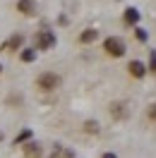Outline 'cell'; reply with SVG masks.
Returning <instances> with one entry per match:
<instances>
[{"instance_id": "obj_1", "label": "cell", "mask_w": 156, "mask_h": 158, "mask_svg": "<svg viewBox=\"0 0 156 158\" xmlns=\"http://www.w3.org/2000/svg\"><path fill=\"white\" fill-rule=\"evenodd\" d=\"M103 50H106V55H110V58H123L127 53V46L120 36H108L103 41Z\"/></svg>"}, {"instance_id": "obj_2", "label": "cell", "mask_w": 156, "mask_h": 158, "mask_svg": "<svg viewBox=\"0 0 156 158\" xmlns=\"http://www.w3.org/2000/svg\"><path fill=\"white\" fill-rule=\"evenodd\" d=\"M60 84H63V79L55 72H43V74L36 77V89H41V91H55V89H60Z\"/></svg>"}, {"instance_id": "obj_3", "label": "cell", "mask_w": 156, "mask_h": 158, "mask_svg": "<svg viewBox=\"0 0 156 158\" xmlns=\"http://www.w3.org/2000/svg\"><path fill=\"white\" fill-rule=\"evenodd\" d=\"M34 43H36V50H50L55 46V34L53 31H39L36 36H34Z\"/></svg>"}, {"instance_id": "obj_4", "label": "cell", "mask_w": 156, "mask_h": 158, "mask_svg": "<svg viewBox=\"0 0 156 158\" xmlns=\"http://www.w3.org/2000/svg\"><path fill=\"white\" fill-rule=\"evenodd\" d=\"M24 41H27V39H24V34H12L10 39L0 46V50H2V53H17V50L24 48Z\"/></svg>"}, {"instance_id": "obj_5", "label": "cell", "mask_w": 156, "mask_h": 158, "mask_svg": "<svg viewBox=\"0 0 156 158\" xmlns=\"http://www.w3.org/2000/svg\"><path fill=\"white\" fill-rule=\"evenodd\" d=\"M15 7L22 17H36V0H17Z\"/></svg>"}, {"instance_id": "obj_6", "label": "cell", "mask_w": 156, "mask_h": 158, "mask_svg": "<svg viewBox=\"0 0 156 158\" xmlns=\"http://www.w3.org/2000/svg\"><path fill=\"white\" fill-rule=\"evenodd\" d=\"M22 151H24V158H41L43 156V146H41L39 141H24V148H22Z\"/></svg>"}, {"instance_id": "obj_7", "label": "cell", "mask_w": 156, "mask_h": 158, "mask_svg": "<svg viewBox=\"0 0 156 158\" xmlns=\"http://www.w3.org/2000/svg\"><path fill=\"white\" fill-rule=\"evenodd\" d=\"M127 72H130V77H135V79H144L146 77V65L139 62V60H130L127 62Z\"/></svg>"}, {"instance_id": "obj_8", "label": "cell", "mask_w": 156, "mask_h": 158, "mask_svg": "<svg viewBox=\"0 0 156 158\" xmlns=\"http://www.w3.org/2000/svg\"><path fill=\"white\" fill-rule=\"evenodd\" d=\"M123 22H125L127 27H135L137 22H139V10L137 7H127L125 15H123Z\"/></svg>"}, {"instance_id": "obj_9", "label": "cell", "mask_w": 156, "mask_h": 158, "mask_svg": "<svg viewBox=\"0 0 156 158\" xmlns=\"http://www.w3.org/2000/svg\"><path fill=\"white\" fill-rule=\"evenodd\" d=\"M110 115H113L115 120H125V118H127L125 103H113V106H110Z\"/></svg>"}, {"instance_id": "obj_10", "label": "cell", "mask_w": 156, "mask_h": 158, "mask_svg": "<svg viewBox=\"0 0 156 158\" xmlns=\"http://www.w3.org/2000/svg\"><path fill=\"white\" fill-rule=\"evenodd\" d=\"M98 39V31L96 29H84L79 34V43H94Z\"/></svg>"}, {"instance_id": "obj_11", "label": "cell", "mask_w": 156, "mask_h": 158, "mask_svg": "<svg viewBox=\"0 0 156 158\" xmlns=\"http://www.w3.org/2000/svg\"><path fill=\"white\" fill-rule=\"evenodd\" d=\"M20 60L22 62H34V60H36V48H22Z\"/></svg>"}, {"instance_id": "obj_12", "label": "cell", "mask_w": 156, "mask_h": 158, "mask_svg": "<svg viewBox=\"0 0 156 158\" xmlns=\"http://www.w3.org/2000/svg\"><path fill=\"white\" fill-rule=\"evenodd\" d=\"M98 122L96 120H87V122H84V132H87V134H98Z\"/></svg>"}, {"instance_id": "obj_13", "label": "cell", "mask_w": 156, "mask_h": 158, "mask_svg": "<svg viewBox=\"0 0 156 158\" xmlns=\"http://www.w3.org/2000/svg\"><path fill=\"white\" fill-rule=\"evenodd\" d=\"M29 139H31V129H22L20 134H17V139H15V144H24Z\"/></svg>"}, {"instance_id": "obj_14", "label": "cell", "mask_w": 156, "mask_h": 158, "mask_svg": "<svg viewBox=\"0 0 156 158\" xmlns=\"http://www.w3.org/2000/svg\"><path fill=\"white\" fill-rule=\"evenodd\" d=\"M135 36H137V41H146V39H149V34H146L142 27H137V29H135Z\"/></svg>"}, {"instance_id": "obj_15", "label": "cell", "mask_w": 156, "mask_h": 158, "mask_svg": "<svg viewBox=\"0 0 156 158\" xmlns=\"http://www.w3.org/2000/svg\"><path fill=\"white\" fill-rule=\"evenodd\" d=\"M146 115H149V120H151V122H156V103H151V106H149Z\"/></svg>"}, {"instance_id": "obj_16", "label": "cell", "mask_w": 156, "mask_h": 158, "mask_svg": "<svg viewBox=\"0 0 156 158\" xmlns=\"http://www.w3.org/2000/svg\"><path fill=\"white\" fill-rule=\"evenodd\" d=\"M101 158H118V156H115V153H113V151H106V153H103V156H101Z\"/></svg>"}, {"instance_id": "obj_17", "label": "cell", "mask_w": 156, "mask_h": 158, "mask_svg": "<svg viewBox=\"0 0 156 158\" xmlns=\"http://www.w3.org/2000/svg\"><path fill=\"white\" fill-rule=\"evenodd\" d=\"M0 141H2V132H0Z\"/></svg>"}, {"instance_id": "obj_18", "label": "cell", "mask_w": 156, "mask_h": 158, "mask_svg": "<svg viewBox=\"0 0 156 158\" xmlns=\"http://www.w3.org/2000/svg\"><path fill=\"white\" fill-rule=\"evenodd\" d=\"M0 72H2V65H0Z\"/></svg>"}]
</instances>
